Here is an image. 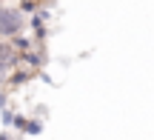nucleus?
<instances>
[{
  "instance_id": "f257e3e1",
  "label": "nucleus",
  "mask_w": 154,
  "mask_h": 140,
  "mask_svg": "<svg viewBox=\"0 0 154 140\" xmlns=\"http://www.w3.org/2000/svg\"><path fill=\"white\" fill-rule=\"evenodd\" d=\"M26 26H29V17L14 3H3V9H0V40H11L17 34H26Z\"/></svg>"
},
{
  "instance_id": "f03ea898",
  "label": "nucleus",
  "mask_w": 154,
  "mask_h": 140,
  "mask_svg": "<svg viewBox=\"0 0 154 140\" xmlns=\"http://www.w3.org/2000/svg\"><path fill=\"white\" fill-rule=\"evenodd\" d=\"M46 60H49V57H46V49L40 43H34L29 51H23V54H20V66L23 69H32V72H40V69L46 66Z\"/></svg>"
},
{
  "instance_id": "7ed1b4c3",
  "label": "nucleus",
  "mask_w": 154,
  "mask_h": 140,
  "mask_svg": "<svg viewBox=\"0 0 154 140\" xmlns=\"http://www.w3.org/2000/svg\"><path fill=\"white\" fill-rule=\"evenodd\" d=\"M0 66H3L9 74L14 72L17 66H20V54L11 49V43H9V40H0Z\"/></svg>"
},
{
  "instance_id": "20e7f679",
  "label": "nucleus",
  "mask_w": 154,
  "mask_h": 140,
  "mask_svg": "<svg viewBox=\"0 0 154 140\" xmlns=\"http://www.w3.org/2000/svg\"><path fill=\"white\" fill-rule=\"evenodd\" d=\"M37 72H32V69H23V66H17L14 72L9 74V86L6 89H20V86H26V83H32V77Z\"/></svg>"
},
{
  "instance_id": "39448f33",
  "label": "nucleus",
  "mask_w": 154,
  "mask_h": 140,
  "mask_svg": "<svg viewBox=\"0 0 154 140\" xmlns=\"http://www.w3.org/2000/svg\"><path fill=\"white\" fill-rule=\"evenodd\" d=\"M9 43H11V49H14L17 54H23V51H29L34 46V37H29V34H17V37H11Z\"/></svg>"
},
{
  "instance_id": "423d86ee",
  "label": "nucleus",
  "mask_w": 154,
  "mask_h": 140,
  "mask_svg": "<svg viewBox=\"0 0 154 140\" xmlns=\"http://www.w3.org/2000/svg\"><path fill=\"white\" fill-rule=\"evenodd\" d=\"M23 135H29V137L43 135V120H40V117H29L26 126H23Z\"/></svg>"
},
{
  "instance_id": "0eeeda50",
  "label": "nucleus",
  "mask_w": 154,
  "mask_h": 140,
  "mask_svg": "<svg viewBox=\"0 0 154 140\" xmlns=\"http://www.w3.org/2000/svg\"><path fill=\"white\" fill-rule=\"evenodd\" d=\"M17 9H20L26 17H32V14H37L43 6H40V0H20V3H17Z\"/></svg>"
},
{
  "instance_id": "6e6552de",
  "label": "nucleus",
  "mask_w": 154,
  "mask_h": 140,
  "mask_svg": "<svg viewBox=\"0 0 154 140\" xmlns=\"http://www.w3.org/2000/svg\"><path fill=\"white\" fill-rule=\"evenodd\" d=\"M0 123H3V129H14V123H17V112L3 109V112H0Z\"/></svg>"
},
{
  "instance_id": "1a4fd4ad",
  "label": "nucleus",
  "mask_w": 154,
  "mask_h": 140,
  "mask_svg": "<svg viewBox=\"0 0 154 140\" xmlns=\"http://www.w3.org/2000/svg\"><path fill=\"white\" fill-rule=\"evenodd\" d=\"M9 109V89H0V112Z\"/></svg>"
},
{
  "instance_id": "9d476101",
  "label": "nucleus",
  "mask_w": 154,
  "mask_h": 140,
  "mask_svg": "<svg viewBox=\"0 0 154 140\" xmlns=\"http://www.w3.org/2000/svg\"><path fill=\"white\" fill-rule=\"evenodd\" d=\"M6 86H9V72L0 66V89H6Z\"/></svg>"
},
{
  "instance_id": "9b49d317",
  "label": "nucleus",
  "mask_w": 154,
  "mask_h": 140,
  "mask_svg": "<svg viewBox=\"0 0 154 140\" xmlns=\"http://www.w3.org/2000/svg\"><path fill=\"white\" fill-rule=\"evenodd\" d=\"M0 9H3V0H0Z\"/></svg>"
}]
</instances>
